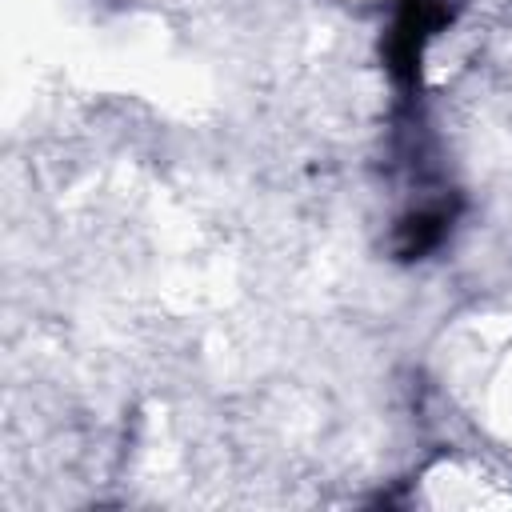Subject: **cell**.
Segmentation results:
<instances>
[{"label": "cell", "instance_id": "7a4b0ae2", "mask_svg": "<svg viewBox=\"0 0 512 512\" xmlns=\"http://www.w3.org/2000/svg\"><path fill=\"white\" fill-rule=\"evenodd\" d=\"M452 228V212L448 208H424L416 216H408L400 228H396V256L400 260H420L428 256L432 248H440V240L448 236Z\"/></svg>", "mask_w": 512, "mask_h": 512}, {"label": "cell", "instance_id": "6da1fadb", "mask_svg": "<svg viewBox=\"0 0 512 512\" xmlns=\"http://www.w3.org/2000/svg\"><path fill=\"white\" fill-rule=\"evenodd\" d=\"M444 20H448L444 0H400L396 24H392V36H388V64H392V72H396L404 84L416 80L424 44L436 36V28H440Z\"/></svg>", "mask_w": 512, "mask_h": 512}]
</instances>
